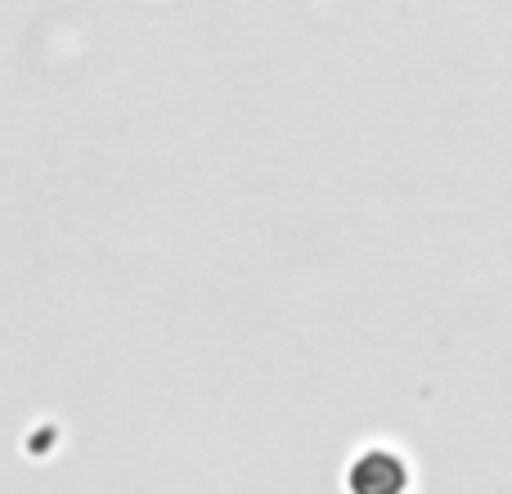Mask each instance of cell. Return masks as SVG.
<instances>
[{"mask_svg": "<svg viewBox=\"0 0 512 494\" xmlns=\"http://www.w3.org/2000/svg\"><path fill=\"white\" fill-rule=\"evenodd\" d=\"M346 494H409V468L396 450H360L346 468Z\"/></svg>", "mask_w": 512, "mask_h": 494, "instance_id": "cell-1", "label": "cell"}]
</instances>
